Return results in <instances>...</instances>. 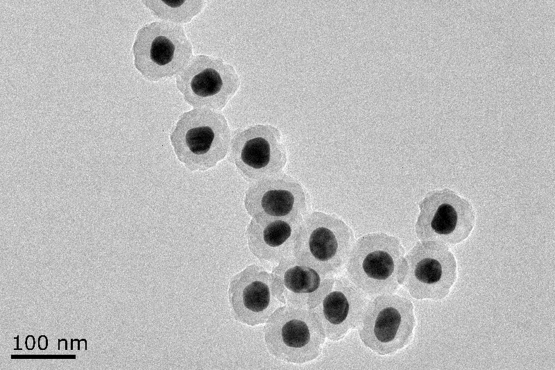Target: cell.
<instances>
[{
  "label": "cell",
  "instance_id": "obj_15",
  "mask_svg": "<svg viewBox=\"0 0 555 370\" xmlns=\"http://www.w3.org/2000/svg\"><path fill=\"white\" fill-rule=\"evenodd\" d=\"M302 220L252 218L246 233L249 250L260 261L273 263L278 264L282 260L293 257L296 240Z\"/></svg>",
  "mask_w": 555,
  "mask_h": 370
},
{
  "label": "cell",
  "instance_id": "obj_1",
  "mask_svg": "<svg viewBox=\"0 0 555 370\" xmlns=\"http://www.w3.org/2000/svg\"><path fill=\"white\" fill-rule=\"evenodd\" d=\"M405 250L397 237L373 233L354 244L346 263L348 278L370 296L393 294L402 284Z\"/></svg>",
  "mask_w": 555,
  "mask_h": 370
},
{
  "label": "cell",
  "instance_id": "obj_11",
  "mask_svg": "<svg viewBox=\"0 0 555 370\" xmlns=\"http://www.w3.org/2000/svg\"><path fill=\"white\" fill-rule=\"evenodd\" d=\"M244 205L255 219L302 220L309 198L301 184L280 173L251 183L245 193Z\"/></svg>",
  "mask_w": 555,
  "mask_h": 370
},
{
  "label": "cell",
  "instance_id": "obj_17",
  "mask_svg": "<svg viewBox=\"0 0 555 370\" xmlns=\"http://www.w3.org/2000/svg\"><path fill=\"white\" fill-rule=\"evenodd\" d=\"M35 346V339L33 335H28L25 339V346L28 351H32Z\"/></svg>",
  "mask_w": 555,
  "mask_h": 370
},
{
  "label": "cell",
  "instance_id": "obj_3",
  "mask_svg": "<svg viewBox=\"0 0 555 370\" xmlns=\"http://www.w3.org/2000/svg\"><path fill=\"white\" fill-rule=\"evenodd\" d=\"M355 242L353 231L343 220L315 211L301 222L293 257L321 275L334 278L346 264Z\"/></svg>",
  "mask_w": 555,
  "mask_h": 370
},
{
  "label": "cell",
  "instance_id": "obj_21",
  "mask_svg": "<svg viewBox=\"0 0 555 370\" xmlns=\"http://www.w3.org/2000/svg\"><path fill=\"white\" fill-rule=\"evenodd\" d=\"M87 350V340L85 339H80V351Z\"/></svg>",
  "mask_w": 555,
  "mask_h": 370
},
{
  "label": "cell",
  "instance_id": "obj_12",
  "mask_svg": "<svg viewBox=\"0 0 555 370\" xmlns=\"http://www.w3.org/2000/svg\"><path fill=\"white\" fill-rule=\"evenodd\" d=\"M228 296L233 318L249 326L266 323L282 305L274 294L271 274L257 264L246 267L231 278Z\"/></svg>",
  "mask_w": 555,
  "mask_h": 370
},
{
  "label": "cell",
  "instance_id": "obj_4",
  "mask_svg": "<svg viewBox=\"0 0 555 370\" xmlns=\"http://www.w3.org/2000/svg\"><path fill=\"white\" fill-rule=\"evenodd\" d=\"M269 353L288 363L304 364L322 353L325 334L314 312L306 308L279 307L264 328Z\"/></svg>",
  "mask_w": 555,
  "mask_h": 370
},
{
  "label": "cell",
  "instance_id": "obj_6",
  "mask_svg": "<svg viewBox=\"0 0 555 370\" xmlns=\"http://www.w3.org/2000/svg\"><path fill=\"white\" fill-rule=\"evenodd\" d=\"M416 325L414 306L409 298L393 294H379L368 301L359 334L367 348L386 355L411 343Z\"/></svg>",
  "mask_w": 555,
  "mask_h": 370
},
{
  "label": "cell",
  "instance_id": "obj_5",
  "mask_svg": "<svg viewBox=\"0 0 555 370\" xmlns=\"http://www.w3.org/2000/svg\"><path fill=\"white\" fill-rule=\"evenodd\" d=\"M132 50L137 70L153 82L178 75L193 58L192 44L183 27L164 21L139 28Z\"/></svg>",
  "mask_w": 555,
  "mask_h": 370
},
{
  "label": "cell",
  "instance_id": "obj_9",
  "mask_svg": "<svg viewBox=\"0 0 555 370\" xmlns=\"http://www.w3.org/2000/svg\"><path fill=\"white\" fill-rule=\"evenodd\" d=\"M405 261L402 284L413 298L439 301L449 294L457 278L456 260L449 246L418 242Z\"/></svg>",
  "mask_w": 555,
  "mask_h": 370
},
{
  "label": "cell",
  "instance_id": "obj_16",
  "mask_svg": "<svg viewBox=\"0 0 555 370\" xmlns=\"http://www.w3.org/2000/svg\"><path fill=\"white\" fill-rule=\"evenodd\" d=\"M142 2L153 15L173 24L189 22L207 4L206 1L196 0H157Z\"/></svg>",
  "mask_w": 555,
  "mask_h": 370
},
{
  "label": "cell",
  "instance_id": "obj_10",
  "mask_svg": "<svg viewBox=\"0 0 555 370\" xmlns=\"http://www.w3.org/2000/svg\"><path fill=\"white\" fill-rule=\"evenodd\" d=\"M230 146L231 162L250 183L280 174L287 162L282 134L271 124H255L238 131Z\"/></svg>",
  "mask_w": 555,
  "mask_h": 370
},
{
  "label": "cell",
  "instance_id": "obj_7",
  "mask_svg": "<svg viewBox=\"0 0 555 370\" xmlns=\"http://www.w3.org/2000/svg\"><path fill=\"white\" fill-rule=\"evenodd\" d=\"M419 210L415 231L421 242L454 246L466 240L475 226L471 202L450 188L427 192Z\"/></svg>",
  "mask_w": 555,
  "mask_h": 370
},
{
  "label": "cell",
  "instance_id": "obj_8",
  "mask_svg": "<svg viewBox=\"0 0 555 370\" xmlns=\"http://www.w3.org/2000/svg\"><path fill=\"white\" fill-rule=\"evenodd\" d=\"M176 83L185 101L193 108L221 110L237 92L241 81L232 65L201 54L176 76Z\"/></svg>",
  "mask_w": 555,
  "mask_h": 370
},
{
  "label": "cell",
  "instance_id": "obj_13",
  "mask_svg": "<svg viewBox=\"0 0 555 370\" xmlns=\"http://www.w3.org/2000/svg\"><path fill=\"white\" fill-rule=\"evenodd\" d=\"M369 296L349 278L334 279L330 290L311 310L321 324L325 336L339 341L359 326Z\"/></svg>",
  "mask_w": 555,
  "mask_h": 370
},
{
  "label": "cell",
  "instance_id": "obj_22",
  "mask_svg": "<svg viewBox=\"0 0 555 370\" xmlns=\"http://www.w3.org/2000/svg\"><path fill=\"white\" fill-rule=\"evenodd\" d=\"M16 339H17V348H15L14 350H22V348H19L18 347V346H19V345H18V342H19V336H17Z\"/></svg>",
  "mask_w": 555,
  "mask_h": 370
},
{
  "label": "cell",
  "instance_id": "obj_18",
  "mask_svg": "<svg viewBox=\"0 0 555 370\" xmlns=\"http://www.w3.org/2000/svg\"><path fill=\"white\" fill-rule=\"evenodd\" d=\"M48 347V339L46 335H40L38 337V348L41 351H44Z\"/></svg>",
  "mask_w": 555,
  "mask_h": 370
},
{
  "label": "cell",
  "instance_id": "obj_19",
  "mask_svg": "<svg viewBox=\"0 0 555 370\" xmlns=\"http://www.w3.org/2000/svg\"><path fill=\"white\" fill-rule=\"evenodd\" d=\"M71 350L74 351H80V340L78 339H71Z\"/></svg>",
  "mask_w": 555,
  "mask_h": 370
},
{
  "label": "cell",
  "instance_id": "obj_14",
  "mask_svg": "<svg viewBox=\"0 0 555 370\" xmlns=\"http://www.w3.org/2000/svg\"><path fill=\"white\" fill-rule=\"evenodd\" d=\"M271 276L274 294L282 304L309 309L330 290L334 279L321 275L294 257L280 261Z\"/></svg>",
  "mask_w": 555,
  "mask_h": 370
},
{
  "label": "cell",
  "instance_id": "obj_20",
  "mask_svg": "<svg viewBox=\"0 0 555 370\" xmlns=\"http://www.w3.org/2000/svg\"><path fill=\"white\" fill-rule=\"evenodd\" d=\"M58 350L62 351L67 350V341L66 339H58Z\"/></svg>",
  "mask_w": 555,
  "mask_h": 370
},
{
  "label": "cell",
  "instance_id": "obj_2",
  "mask_svg": "<svg viewBox=\"0 0 555 370\" xmlns=\"http://www.w3.org/2000/svg\"><path fill=\"white\" fill-rule=\"evenodd\" d=\"M175 154L189 170L205 171L227 155L231 131L225 116L207 108L183 112L170 134Z\"/></svg>",
  "mask_w": 555,
  "mask_h": 370
}]
</instances>
